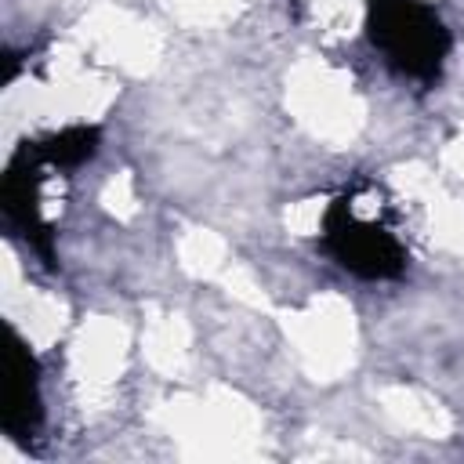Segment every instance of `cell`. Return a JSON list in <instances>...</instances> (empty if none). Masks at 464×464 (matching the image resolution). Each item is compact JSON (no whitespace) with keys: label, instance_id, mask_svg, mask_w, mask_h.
<instances>
[{"label":"cell","instance_id":"obj_1","mask_svg":"<svg viewBox=\"0 0 464 464\" xmlns=\"http://www.w3.org/2000/svg\"><path fill=\"white\" fill-rule=\"evenodd\" d=\"M377 36L388 47V54L399 58L413 72L435 69L439 54H442V29H439V22L424 7H413L406 0L381 7Z\"/></svg>","mask_w":464,"mask_h":464}]
</instances>
